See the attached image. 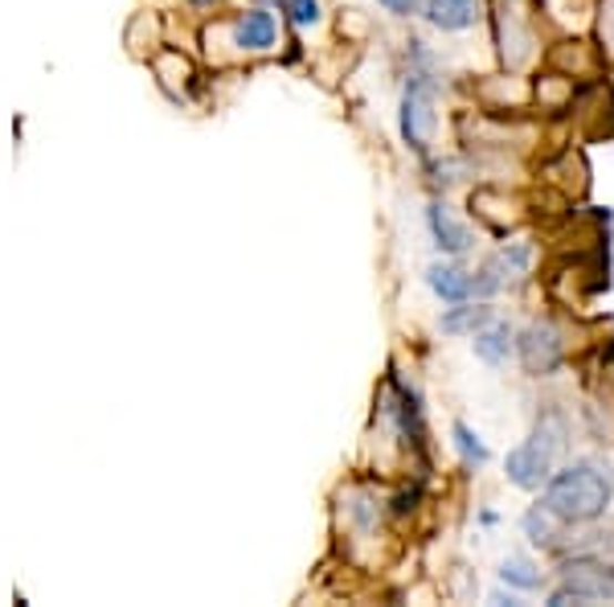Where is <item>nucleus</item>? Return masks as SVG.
Wrapping results in <instances>:
<instances>
[{
  "instance_id": "18",
  "label": "nucleus",
  "mask_w": 614,
  "mask_h": 607,
  "mask_svg": "<svg viewBox=\"0 0 614 607\" xmlns=\"http://www.w3.org/2000/svg\"><path fill=\"white\" fill-rule=\"evenodd\" d=\"M488 599H492V604H500V607H524V595L521 591H512V587H495L492 595H488Z\"/></svg>"
},
{
  "instance_id": "17",
  "label": "nucleus",
  "mask_w": 614,
  "mask_h": 607,
  "mask_svg": "<svg viewBox=\"0 0 614 607\" xmlns=\"http://www.w3.org/2000/svg\"><path fill=\"white\" fill-rule=\"evenodd\" d=\"M377 4H381L389 17H398V21H406V17H418V9H422V0H377Z\"/></svg>"
},
{
  "instance_id": "9",
  "label": "nucleus",
  "mask_w": 614,
  "mask_h": 607,
  "mask_svg": "<svg viewBox=\"0 0 614 607\" xmlns=\"http://www.w3.org/2000/svg\"><path fill=\"white\" fill-rule=\"evenodd\" d=\"M418 13L439 33H468L480 26V0H422Z\"/></svg>"
},
{
  "instance_id": "5",
  "label": "nucleus",
  "mask_w": 614,
  "mask_h": 607,
  "mask_svg": "<svg viewBox=\"0 0 614 607\" xmlns=\"http://www.w3.org/2000/svg\"><path fill=\"white\" fill-rule=\"evenodd\" d=\"M557 583L586 595L590 604H614V558H606V554H561Z\"/></svg>"
},
{
  "instance_id": "13",
  "label": "nucleus",
  "mask_w": 614,
  "mask_h": 607,
  "mask_svg": "<svg viewBox=\"0 0 614 607\" xmlns=\"http://www.w3.org/2000/svg\"><path fill=\"white\" fill-rule=\"evenodd\" d=\"M500 583H508L512 591L521 595H536L545 591V570L536 567L529 554H508L504 563H500Z\"/></svg>"
},
{
  "instance_id": "12",
  "label": "nucleus",
  "mask_w": 614,
  "mask_h": 607,
  "mask_svg": "<svg viewBox=\"0 0 614 607\" xmlns=\"http://www.w3.org/2000/svg\"><path fill=\"white\" fill-rule=\"evenodd\" d=\"M279 38V26H275V17L267 9H250V13H238L234 21V41H238L242 50H254V54H263L270 50Z\"/></svg>"
},
{
  "instance_id": "2",
  "label": "nucleus",
  "mask_w": 614,
  "mask_h": 607,
  "mask_svg": "<svg viewBox=\"0 0 614 607\" xmlns=\"http://www.w3.org/2000/svg\"><path fill=\"white\" fill-rule=\"evenodd\" d=\"M565 444H570V418H565V411L545 403V411L536 415L529 439L508 447L504 480L512 488H521V493H541L549 485V476L557 473V456L565 452Z\"/></svg>"
},
{
  "instance_id": "8",
  "label": "nucleus",
  "mask_w": 614,
  "mask_h": 607,
  "mask_svg": "<svg viewBox=\"0 0 614 607\" xmlns=\"http://www.w3.org/2000/svg\"><path fill=\"white\" fill-rule=\"evenodd\" d=\"M516 333H521V328H512L508 321L495 316L492 324H483L480 333L471 337V353H475L488 370H504V365L516 357Z\"/></svg>"
},
{
  "instance_id": "4",
  "label": "nucleus",
  "mask_w": 614,
  "mask_h": 607,
  "mask_svg": "<svg viewBox=\"0 0 614 607\" xmlns=\"http://www.w3.org/2000/svg\"><path fill=\"white\" fill-rule=\"evenodd\" d=\"M516 357L529 378H553L565 365V341L553 321H529L516 333Z\"/></svg>"
},
{
  "instance_id": "14",
  "label": "nucleus",
  "mask_w": 614,
  "mask_h": 607,
  "mask_svg": "<svg viewBox=\"0 0 614 607\" xmlns=\"http://www.w3.org/2000/svg\"><path fill=\"white\" fill-rule=\"evenodd\" d=\"M488 267L504 280V287L512 284V280H524L529 275V267H533V243H504L495 246L492 255H488Z\"/></svg>"
},
{
  "instance_id": "20",
  "label": "nucleus",
  "mask_w": 614,
  "mask_h": 607,
  "mask_svg": "<svg viewBox=\"0 0 614 607\" xmlns=\"http://www.w3.org/2000/svg\"><path fill=\"white\" fill-rule=\"evenodd\" d=\"M270 4H283V0H270Z\"/></svg>"
},
{
  "instance_id": "7",
  "label": "nucleus",
  "mask_w": 614,
  "mask_h": 607,
  "mask_svg": "<svg viewBox=\"0 0 614 607\" xmlns=\"http://www.w3.org/2000/svg\"><path fill=\"white\" fill-rule=\"evenodd\" d=\"M427 287L442 304H463V300H475V267H463L459 259H447L442 255L439 263L427 267Z\"/></svg>"
},
{
  "instance_id": "1",
  "label": "nucleus",
  "mask_w": 614,
  "mask_h": 607,
  "mask_svg": "<svg viewBox=\"0 0 614 607\" xmlns=\"http://www.w3.org/2000/svg\"><path fill=\"white\" fill-rule=\"evenodd\" d=\"M541 500L565 526H594L614 505V480L598 459H570L565 468L549 476Z\"/></svg>"
},
{
  "instance_id": "15",
  "label": "nucleus",
  "mask_w": 614,
  "mask_h": 607,
  "mask_svg": "<svg viewBox=\"0 0 614 607\" xmlns=\"http://www.w3.org/2000/svg\"><path fill=\"white\" fill-rule=\"evenodd\" d=\"M451 447L459 452V459L468 464V468H488V459H492V452H488V444H483V435L471 427V423H463V418H454L451 423Z\"/></svg>"
},
{
  "instance_id": "11",
  "label": "nucleus",
  "mask_w": 614,
  "mask_h": 607,
  "mask_svg": "<svg viewBox=\"0 0 614 607\" xmlns=\"http://www.w3.org/2000/svg\"><path fill=\"white\" fill-rule=\"evenodd\" d=\"M521 534L533 542V546H541V550H557L561 538H565V522L549 509L545 500H533V505L521 513Z\"/></svg>"
},
{
  "instance_id": "6",
  "label": "nucleus",
  "mask_w": 614,
  "mask_h": 607,
  "mask_svg": "<svg viewBox=\"0 0 614 607\" xmlns=\"http://www.w3.org/2000/svg\"><path fill=\"white\" fill-rule=\"evenodd\" d=\"M427 230H430V243L439 246L447 259H463L468 251H475V230L468 222H459L447 202L427 205Z\"/></svg>"
},
{
  "instance_id": "16",
  "label": "nucleus",
  "mask_w": 614,
  "mask_h": 607,
  "mask_svg": "<svg viewBox=\"0 0 614 607\" xmlns=\"http://www.w3.org/2000/svg\"><path fill=\"white\" fill-rule=\"evenodd\" d=\"M283 13L291 17L295 26H320V0H283Z\"/></svg>"
},
{
  "instance_id": "19",
  "label": "nucleus",
  "mask_w": 614,
  "mask_h": 607,
  "mask_svg": "<svg viewBox=\"0 0 614 607\" xmlns=\"http://www.w3.org/2000/svg\"><path fill=\"white\" fill-rule=\"evenodd\" d=\"M480 522H483V526H495V522H500V513H495V509H483V513H480Z\"/></svg>"
},
{
  "instance_id": "3",
  "label": "nucleus",
  "mask_w": 614,
  "mask_h": 607,
  "mask_svg": "<svg viewBox=\"0 0 614 607\" xmlns=\"http://www.w3.org/2000/svg\"><path fill=\"white\" fill-rule=\"evenodd\" d=\"M434 99H439V82L434 70H410L406 74V91H401V108H398V132L401 140L427 156L430 152V132H434Z\"/></svg>"
},
{
  "instance_id": "10",
  "label": "nucleus",
  "mask_w": 614,
  "mask_h": 607,
  "mask_svg": "<svg viewBox=\"0 0 614 607\" xmlns=\"http://www.w3.org/2000/svg\"><path fill=\"white\" fill-rule=\"evenodd\" d=\"M495 321L492 300H463V304H447L439 316L442 337H475L483 324Z\"/></svg>"
}]
</instances>
